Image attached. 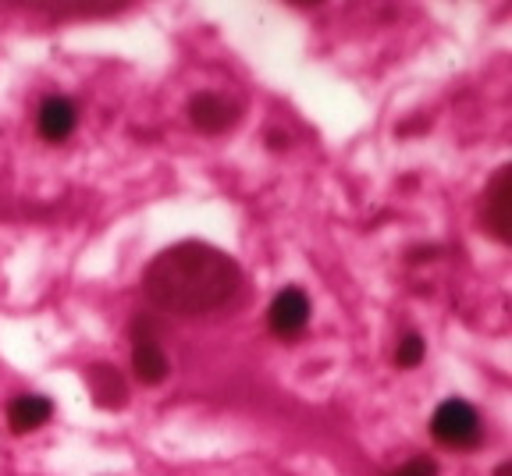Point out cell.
<instances>
[{
	"instance_id": "7a4b0ae2",
	"label": "cell",
	"mask_w": 512,
	"mask_h": 476,
	"mask_svg": "<svg viewBox=\"0 0 512 476\" xmlns=\"http://www.w3.org/2000/svg\"><path fill=\"white\" fill-rule=\"evenodd\" d=\"M431 434L438 445L445 448H470L480 441V416L470 402L463 398H448L438 405V413L431 420Z\"/></svg>"
},
{
	"instance_id": "6da1fadb",
	"label": "cell",
	"mask_w": 512,
	"mask_h": 476,
	"mask_svg": "<svg viewBox=\"0 0 512 476\" xmlns=\"http://www.w3.org/2000/svg\"><path fill=\"white\" fill-rule=\"evenodd\" d=\"M239 288V263L207 242H182L160 253L146 270V295L153 306L182 317L217 310Z\"/></svg>"
},
{
	"instance_id": "8fae6325",
	"label": "cell",
	"mask_w": 512,
	"mask_h": 476,
	"mask_svg": "<svg viewBox=\"0 0 512 476\" xmlns=\"http://www.w3.org/2000/svg\"><path fill=\"white\" fill-rule=\"evenodd\" d=\"M392 476H438V466H434L431 459H413L406 462V466H399Z\"/></svg>"
},
{
	"instance_id": "30bf717a",
	"label": "cell",
	"mask_w": 512,
	"mask_h": 476,
	"mask_svg": "<svg viewBox=\"0 0 512 476\" xmlns=\"http://www.w3.org/2000/svg\"><path fill=\"white\" fill-rule=\"evenodd\" d=\"M424 352H427L424 338H420V334H406L399 342V349H395V363H399L402 370H413V366L424 363Z\"/></svg>"
},
{
	"instance_id": "ba28073f",
	"label": "cell",
	"mask_w": 512,
	"mask_h": 476,
	"mask_svg": "<svg viewBox=\"0 0 512 476\" xmlns=\"http://www.w3.org/2000/svg\"><path fill=\"white\" fill-rule=\"evenodd\" d=\"M86 381H89V391H93L96 405H104V409H121L128 398V388L121 381V373L107 363H96L86 370Z\"/></svg>"
},
{
	"instance_id": "5b68a950",
	"label": "cell",
	"mask_w": 512,
	"mask_h": 476,
	"mask_svg": "<svg viewBox=\"0 0 512 476\" xmlns=\"http://www.w3.org/2000/svg\"><path fill=\"white\" fill-rule=\"evenodd\" d=\"M189 118H192V125L200 128V132L221 135V132H228L235 121H239V107L228 104V100H224V96H217V93H200V96H192Z\"/></svg>"
},
{
	"instance_id": "277c9868",
	"label": "cell",
	"mask_w": 512,
	"mask_h": 476,
	"mask_svg": "<svg viewBox=\"0 0 512 476\" xmlns=\"http://www.w3.org/2000/svg\"><path fill=\"white\" fill-rule=\"evenodd\" d=\"M267 320H271V331L278 334V338H296V334H303L306 324H310V299H306L303 288H285V292L274 295Z\"/></svg>"
},
{
	"instance_id": "52a82bcc",
	"label": "cell",
	"mask_w": 512,
	"mask_h": 476,
	"mask_svg": "<svg viewBox=\"0 0 512 476\" xmlns=\"http://www.w3.org/2000/svg\"><path fill=\"white\" fill-rule=\"evenodd\" d=\"M75 121H79V114H75L72 100H64V96H50V100H43V107H40V135L43 139L61 143V139H68V135L75 132Z\"/></svg>"
},
{
	"instance_id": "3957f363",
	"label": "cell",
	"mask_w": 512,
	"mask_h": 476,
	"mask_svg": "<svg viewBox=\"0 0 512 476\" xmlns=\"http://www.w3.org/2000/svg\"><path fill=\"white\" fill-rule=\"evenodd\" d=\"M480 221H484V231L495 235L498 242L512 238V167H498V175L491 178L488 192H484V207H480Z\"/></svg>"
},
{
	"instance_id": "9c48e42d",
	"label": "cell",
	"mask_w": 512,
	"mask_h": 476,
	"mask_svg": "<svg viewBox=\"0 0 512 476\" xmlns=\"http://www.w3.org/2000/svg\"><path fill=\"white\" fill-rule=\"evenodd\" d=\"M54 413V405L43 395H18L15 402L8 405V423L15 434H29V430L43 427Z\"/></svg>"
},
{
	"instance_id": "8992f818",
	"label": "cell",
	"mask_w": 512,
	"mask_h": 476,
	"mask_svg": "<svg viewBox=\"0 0 512 476\" xmlns=\"http://www.w3.org/2000/svg\"><path fill=\"white\" fill-rule=\"evenodd\" d=\"M132 370H136L139 381L150 384V388L153 384H160L171 373L168 356H164V349H160V342L150 331L136 334V345H132Z\"/></svg>"
},
{
	"instance_id": "7c38bea8",
	"label": "cell",
	"mask_w": 512,
	"mask_h": 476,
	"mask_svg": "<svg viewBox=\"0 0 512 476\" xmlns=\"http://www.w3.org/2000/svg\"><path fill=\"white\" fill-rule=\"evenodd\" d=\"M498 476H509V462H505V466H502V469H498Z\"/></svg>"
}]
</instances>
